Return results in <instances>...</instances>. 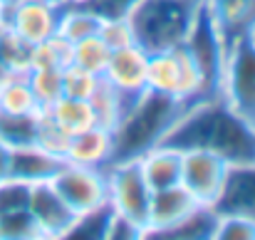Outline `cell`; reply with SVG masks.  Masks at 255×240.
Masks as SVG:
<instances>
[{
  "instance_id": "cell-4",
  "label": "cell",
  "mask_w": 255,
  "mask_h": 240,
  "mask_svg": "<svg viewBox=\"0 0 255 240\" xmlns=\"http://www.w3.org/2000/svg\"><path fill=\"white\" fill-rule=\"evenodd\" d=\"M146 87L159 94H169L183 102H201L203 94V75L186 50V45H178L166 52L149 55L146 67Z\"/></svg>"
},
{
  "instance_id": "cell-14",
  "label": "cell",
  "mask_w": 255,
  "mask_h": 240,
  "mask_svg": "<svg viewBox=\"0 0 255 240\" xmlns=\"http://www.w3.org/2000/svg\"><path fill=\"white\" fill-rule=\"evenodd\" d=\"M226 52L243 37L255 35V0H203Z\"/></svg>"
},
{
  "instance_id": "cell-27",
  "label": "cell",
  "mask_w": 255,
  "mask_h": 240,
  "mask_svg": "<svg viewBox=\"0 0 255 240\" xmlns=\"http://www.w3.org/2000/svg\"><path fill=\"white\" fill-rule=\"evenodd\" d=\"M102 87V75L87 72L82 67L67 65L62 70V94L65 97H75V99H92L97 94V89Z\"/></svg>"
},
{
  "instance_id": "cell-2",
  "label": "cell",
  "mask_w": 255,
  "mask_h": 240,
  "mask_svg": "<svg viewBox=\"0 0 255 240\" xmlns=\"http://www.w3.org/2000/svg\"><path fill=\"white\" fill-rule=\"evenodd\" d=\"M193 104L196 102H183V99H176L169 94L146 89L112 129L109 166L139 161L151 149L161 146L166 134Z\"/></svg>"
},
{
  "instance_id": "cell-33",
  "label": "cell",
  "mask_w": 255,
  "mask_h": 240,
  "mask_svg": "<svg viewBox=\"0 0 255 240\" xmlns=\"http://www.w3.org/2000/svg\"><path fill=\"white\" fill-rule=\"evenodd\" d=\"M99 37L104 40V45L109 50H122V47H129V45H136L134 42V32H131V25L127 17H114V20H102V27H99Z\"/></svg>"
},
{
  "instance_id": "cell-17",
  "label": "cell",
  "mask_w": 255,
  "mask_h": 240,
  "mask_svg": "<svg viewBox=\"0 0 255 240\" xmlns=\"http://www.w3.org/2000/svg\"><path fill=\"white\" fill-rule=\"evenodd\" d=\"M109 159H112V129L99 124L75 134L65 151L67 163L89 166V168H109Z\"/></svg>"
},
{
  "instance_id": "cell-22",
  "label": "cell",
  "mask_w": 255,
  "mask_h": 240,
  "mask_svg": "<svg viewBox=\"0 0 255 240\" xmlns=\"http://www.w3.org/2000/svg\"><path fill=\"white\" fill-rule=\"evenodd\" d=\"M216 223H218V213L211 206H198L181 223L154 236V240H213Z\"/></svg>"
},
{
  "instance_id": "cell-34",
  "label": "cell",
  "mask_w": 255,
  "mask_h": 240,
  "mask_svg": "<svg viewBox=\"0 0 255 240\" xmlns=\"http://www.w3.org/2000/svg\"><path fill=\"white\" fill-rule=\"evenodd\" d=\"M136 2L139 0H87L82 5L94 10L102 20H114V17H127Z\"/></svg>"
},
{
  "instance_id": "cell-18",
  "label": "cell",
  "mask_w": 255,
  "mask_h": 240,
  "mask_svg": "<svg viewBox=\"0 0 255 240\" xmlns=\"http://www.w3.org/2000/svg\"><path fill=\"white\" fill-rule=\"evenodd\" d=\"M181 161H183L181 151L169 149V146H156L139 159V168H141L149 188L159 191V188H169V186L181 183Z\"/></svg>"
},
{
  "instance_id": "cell-7",
  "label": "cell",
  "mask_w": 255,
  "mask_h": 240,
  "mask_svg": "<svg viewBox=\"0 0 255 240\" xmlns=\"http://www.w3.org/2000/svg\"><path fill=\"white\" fill-rule=\"evenodd\" d=\"M107 183H109V206L139 226L146 233L149 223V203H151V188L139 168V161L114 163L107 168Z\"/></svg>"
},
{
  "instance_id": "cell-25",
  "label": "cell",
  "mask_w": 255,
  "mask_h": 240,
  "mask_svg": "<svg viewBox=\"0 0 255 240\" xmlns=\"http://www.w3.org/2000/svg\"><path fill=\"white\" fill-rule=\"evenodd\" d=\"M37 114H5L0 112V141L10 149L35 144Z\"/></svg>"
},
{
  "instance_id": "cell-1",
  "label": "cell",
  "mask_w": 255,
  "mask_h": 240,
  "mask_svg": "<svg viewBox=\"0 0 255 240\" xmlns=\"http://www.w3.org/2000/svg\"><path fill=\"white\" fill-rule=\"evenodd\" d=\"M161 146L176 151H208L231 166L255 161V126L241 119L223 97L196 102L171 129Z\"/></svg>"
},
{
  "instance_id": "cell-40",
  "label": "cell",
  "mask_w": 255,
  "mask_h": 240,
  "mask_svg": "<svg viewBox=\"0 0 255 240\" xmlns=\"http://www.w3.org/2000/svg\"><path fill=\"white\" fill-rule=\"evenodd\" d=\"M198 2H203V0H198Z\"/></svg>"
},
{
  "instance_id": "cell-29",
  "label": "cell",
  "mask_w": 255,
  "mask_h": 240,
  "mask_svg": "<svg viewBox=\"0 0 255 240\" xmlns=\"http://www.w3.org/2000/svg\"><path fill=\"white\" fill-rule=\"evenodd\" d=\"M27 82L37 97L40 109L62 97V70H27Z\"/></svg>"
},
{
  "instance_id": "cell-11",
  "label": "cell",
  "mask_w": 255,
  "mask_h": 240,
  "mask_svg": "<svg viewBox=\"0 0 255 240\" xmlns=\"http://www.w3.org/2000/svg\"><path fill=\"white\" fill-rule=\"evenodd\" d=\"M65 2H45V0H25L15 10H10L0 22L15 32L27 45H37L52 35H57L60 15Z\"/></svg>"
},
{
  "instance_id": "cell-19",
  "label": "cell",
  "mask_w": 255,
  "mask_h": 240,
  "mask_svg": "<svg viewBox=\"0 0 255 240\" xmlns=\"http://www.w3.org/2000/svg\"><path fill=\"white\" fill-rule=\"evenodd\" d=\"M62 131H67L70 136L87 131L92 126H97V114H94V107L87 102V99H75V97H60L57 102H52L50 107L42 109Z\"/></svg>"
},
{
  "instance_id": "cell-30",
  "label": "cell",
  "mask_w": 255,
  "mask_h": 240,
  "mask_svg": "<svg viewBox=\"0 0 255 240\" xmlns=\"http://www.w3.org/2000/svg\"><path fill=\"white\" fill-rule=\"evenodd\" d=\"M70 134L62 131L42 109L37 112V126H35V144L55 156H62L65 159V151H67V144H70Z\"/></svg>"
},
{
  "instance_id": "cell-5",
  "label": "cell",
  "mask_w": 255,
  "mask_h": 240,
  "mask_svg": "<svg viewBox=\"0 0 255 240\" xmlns=\"http://www.w3.org/2000/svg\"><path fill=\"white\" fill-rule=\"evenodd\" d=\"M221 97L241 119L255 126V35L238 40L228 50Z\"/></svg>"
},
{
  "instance_id": "cell-23",
  "label": "cell",
  "mask_w": 255,
  "mask_h": 240,
  "mask_svg": "<svg viewBox=\"0 0 255 240\" xmlns=\"http://www.w3.org/2000/svg\"><path fill=\"white\" fill-rule=\"evenodd\" d=\"M72 57V45L62 35H52L30 47V70H65Z\"/></svg>"
},
{
  "instance_id": "cell-36",
  "label": "cell",
  "mask_w": 255,
  "mask_h": 240,
  "mask_svg": "<svg viewBox=\"0 0 255 240\" xmlns=\"http://www.w3.org/2000/svg\"><path fill=\"white\" fill-rule=\"evenodd\" d=\"M10 146L0 141V183H5L10 178Z\"/></svg>"
},
{
  "instance_id": "cell-35",
  "label": "cell",
  "mask_w": 255,
  "mask_h": 240,
  "mask_svg": "<svg viewBox=\"0 0 255 240\" xmlns=\"http://www.w3.org/2000/svg\"><path fill=\"white\" fill-rule=\"evenodd\" d=\"M141 238H144V231H141L139 226H134L131 221H127V218L119 216L117 211L112 213L104 240H141Z\"/></svg>"
},
{
  "instance_id": "cell-6",
  "label": "cell",
  "mask_w": 255,
  "mask_h": 240,
  "mask_svg": "<svg viewBox=\"0 0 255 240\" xmlns=\"http://www.w3.org/2000/svg\"><path fill=\"white\" fill-rule=\"evenodd\" d=\"M186 50L191 52V57L196 60L201 75H203V94L206 99L221 97L223 89V75H226V47L221 42V35L208 15V10L201 5L198 17L186 37Z\"/></svg>"
},
{
  "instance_id": "cell-28",
  "label": "cell",
  "mask_w": 255,
  "mask_h": 240,
  "mask_svg": "<svg viewBox=\"0 0 255 240\" xmlns=\"http://www.w3.org/2000/svg\"><path fill=\"white\" fill-rule=\"evenodd\" d=\"M89 104L94 107V114H97V121L99 126H107V129H114L117 121L124 117V104L119 99V94L102 80V87L97 89V94L89 99Z\"/></svg>"
},
{
  "instance_id": "cell-39",
  "label": "cell",
  "mask_w": 255,
  "mask_h": 240,
  "mask_svg": "<svg viewBox=\"0 0 255 240\" xmlns=\"http://www.w3.org/2000/svg\"><path fill=\"white\" fill-rule=\"evenodd\" d=\"M67 2H87V0H67Z\"/></svg>"
},
{
  "instance_id": "cell-26",
  "label": "cell",
  "mask_w": 255,
  "mask_h": 240,
  "mask_svg": "<svg viewBox=\"0 0 255 240\" xmlns=\"http://www.w3.org/2000/svg\"><path fill=\"white\" fill-rule=\"evenodd\" d=\"M114 208L109 203L94 208V211H87L82 216H77L67 231V240H80V238H92V240H104L107 236V226H109V218H112Z\"/></svg>"
},
{
  "instance_id": "cell-10",
  "label": "cell",
  "mask_w": 255,
  "mask_h": 240,
  "mask_svg": "<svg viewBox=\"0 0 255 240\" xmlns=\"http://www.w3.org/2000/svg\"><path fill=\"white\" fill-rule=\"evenodd\" d=\"M231 163L208 151H183L181 161V186L201 203L213 206L221 196Z\"/></svg>"
},
{
  "instance_id": "cell-32",
  "label": "cell",
  "mask_w": 255,
  "mask_h": 240,
  "mask_svg": "<svg viewBox=\"0 0 255 240\" xmlns=\"http://www.w3.org/2000/svg\"><path fill=\"white\" fill-rule=\"evenodd\" d=\"M213 240H255V221L241 216H218Z\"/></svg>"
},
{
  "instance_id": "cell-38",
  "label": "cell",
  "mask_w": 255,
  "mask_h": 240,
  "mask_svg": "<svg viewBox=\"0 0 255 240\" xmlns=\"http://www.w3.org/2000/svg\"><path fill=\"white\" fill-rule=\"evenodd\" d=\"M45 2H67V0H45Z\"/></svg>"
},
{
  "instance_id": "cell-9",
  "label": "cell",
  "mask_w": 255,
  "mask_h": 240,
  "mask_svg": "<svg viewBox=\"0 0 255 240\" xmlns=\"http://www.w3.org/2000/svg\"><path fill=\"white\" fill-rule=\"evenodd\" d=\"M146 67H149V52L141 50L139 45L112 50V55H109L102 80L119 94V99L124 104V114L149 89L146 87Z\"/></svg>"
},
{
  "instance_id": "cell-31",
  "label": "cell",
  "mask_w": 255,
  "mask_h": 240,
  "mask_svg": "<svg viewBox=\"0 0 255 240\" xmlns=\"http://www.w3.org/2000/svg\"><path fill=\"white\" fill-rule=\"evenodd\" d=\"M40 231L27 208L0 213V240H37Z\"/></svg>"
},
{
  "instance_id": "cell-3",
  "label": "cell",
  "mask_w": 255,
  "mask_h": 240,
  "mask_svg": "<svg viewBox=\"0 0 255 240\" xmlns=\"http://www.w3.org/2000/svg\"><path fill=\"white\" fill-rule=\"evenodd\" d=\"M201 5L198 0H139L127 15L134 42L149 55L183 45Z\"/></svg>"
},
{
  "instance_id": "cell-21",
  "label": "cell",
  "mask_w": 255,
  "mask_h": 240,
  "mask_svg": "<svg viewBox=\"0 0 255 240\" xmlns=\"http://www.w3.org/2000/svg\"><path fill=\"white\" fill-rule=\"evenodd\" d=\"M99 27H102V17L94 10H89L82 2H65L60 25H57V35H62L70 45H75L85 37L99 35Z\"/></svg>"
},
{
  "instance_id": "cell-16",
  "label": "cell",
  "mask_w": 255,
  "mask_h": 240,
  "mask_svg": "<svg viewBox=\"0 0 255 240\" xmlns=\"http://www.w3.org/2000/svg\"><path fill=\"white\" fill-rule=\"evenodd\" d=\"M67 161L62 156H55L45 149H40L37 144H27V146H15L10 151V178L20 181V183H42V181H52L62 166Z\"/></svg>"
},
{
  "instance_id": "cell-37",
  "label": "cell",
  "mask_w": 255,
  "mask_h": 240,
  "mask_svg": "<svg viewBox=\"0 0 255 240\" xmlns=\"http://www.w3.org/2000/svg\"><path fill=\"white\" fill-rule=\"evenodd\" d=\"M20 2H25V0H0V17H5L10 10H15Z\"/></svg>"
},
{
  "instance_id": "cell-13",
  "label": "cell",
  "mask_w": 255,
  "mask_h": 240,
  "mask_svg": "<svg viewBox=\"0 0 255 240\" xmlns=\"http://www.w3.org/2000/svg\"><path fill=\"white\" fill-rule=\"evenodd\" d=\"M218 216H241L255 221V161L228 168L221 196L211 206Z\"/></svg>"
},
{
  "instance_id": "cell-8",
  "label": "cell",
  "mask_w": 255,
  "mask_h": 240,
  "mask_svg": "<svg viewBox=\"0 0 255 240\" xmlns=\"http://www.w3.org/2000/svg\"><path fill=\"white\" fill-rule=\"evenodd\" d=\"M52 186L65 198V203L75 211V216H82L87 211H94V208L109 203L107 168L65 163L62 171L52 178Z\"/></svg>"
},
{
  "instance_id": "cell-12",
  "label": "cell",
  "mask_w": 255,
  "mask_h": 240,
  "mask_svg": "<svg viewBox=\"0 0 255 240\" xmlns=\"http://www.w3.org/2000/svg\"><path fill=\"white\" fill-rule=\"evenodd\" d=\"M27 211L40 231V238H65L72 221L77 218L75 211L65 203V198L57 193L52 181L32 183L27 196Z\"/></svg>"
},
{
  "instance_id": "cell-24",
  "label": "cell",
  "mask_w": 255,
  "mask_h": 240,
  "mask_svg": "<svg viewBox=\"0 0 255 240\" xmlns=\"http://www.w3.org/2000/svg\"><path fill=\"white\" fill-rule=\"evenodd\" d=\"M109 55H112V50L104 45V40L99 35H92V37H85V40L72 45L70 65L82 67V70L94 72V75H102L107 62H109Z\"/></svg>"
},
{
  "instance_id": "cell-15",
  "label": "cell",
  "mask_w": 255,
  "mask_h": 240,
  "mask_svg": "<svg viewBox=\"0 0 255 240\" xmlns=\"http://www.w3.org/2000/svg\"><path fill=\"white\" fill-rule=\"evenodd\" d=\"M201 203L178 183L169 188H159L151 191V203H149V223H146V233L144 238H154L164 231L173 228L176 223H181L186 216H191Z\"/></svg>"
},
{
  "instance_id": "cell-20",
  "label": "cell",
  "mask_w": 255,
  "mask_h": 240,
  "mask_svg": "<svg viewBox=\"0 0 255 240\" xmlns=\"http://www.w3.org/2000/svg\"><path fill=\"white\" fill-rule=\"evenodd\" d=\"M0 112L5 114H37L40 104L27 82V72H10L0 80Z\"/></svg>"
}]
</instances>
